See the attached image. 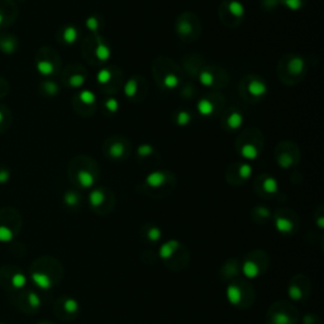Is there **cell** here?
Listing matches in <instances>:
<instances>
[{"label": "cell", "instance_id": "ffe728a7", "mask_svg": "<svg viewBox=\"0 0 324 324\" xmlns=\"http://www.w3.org/2000/svg\"><path fill=\"white\" fill-rule=\"evenodd\" d=\"M245 123V116L237 109H230L224 116V126L230 131H237Z\"/></svg>", "mask_w": 324, "mask_h": 324}, {"label": "cell", "instance_id": "9c48e42d", "mask_svg": "<svg viewBox=\"0 0 324 324\" xmlns=\"http://www.w3.org/2000/svg\"><path fill=\"white\" fill-rule=\"evenodd\" d=\"M313 285L309 277L304 274H297L290 279L287 285V295L290 302L304 303L309 299L312 294Z\"/></svg>", "mask_w": 324, "mask_h": 324}, {"label": "cell", "instance_id": "484cf974", "mask_svg": "<svg viewBox=\"0 0 324 324\" xmlns=\"http://www.w3.org/2000/svg\"><path fill=\"white\" fill-rule=\"evenodd\" d=\"M223 7L227 8V12L230 17L237 18V19H242L245 17V5L240 0H229L224 3Z\"/></svg>", "mask_w": 324, "mask_h": 324}, {"label": "cell", "instance_id": "f6af8a7d", "mask_svg": "<svg viewBox=\"0 0 324 324\" xmlns=\"http://www.w3.org/2000/svg\"><path fill=\"white\" fill-rule=\"evenodd\" d=\"M28 304L33 308V309H37L41 307V299L36 292H30L28 294Z\"/></svg>", "mask_w": 324, "mask_h": 324}, {"label": "cell", "instance_id": "f35d334b", "mask_svg": "<svg viewBox=\"0 0 324 324\" xmlns=\"http://www.w3.org/2000/svg\"><path fill=\"white\" fill-rule=\"evenodd\" d=\"M100 25H102L100 18L97 17V15H90L86 19V28L89 31H92V32L97 33L100 30Z\"/></svg>", "mask_w": 324, "mask_h": 324}, {"label": "cell", "instance_id": "7c38bea8", "mask_svg": "<svg viewBox=\"0 0 324 324\" xmlns=\"http://www.w3.org/2000/svg\"><path fill=\"white\" fill-rule=\"evenodd\" d=\"M284 61V72H285V79L289 77V79H300L303 76V74L305 72V60L302 56H294L286 57Z\"/></svg>", "mask_w": 324, "mask_h": 324}, {"label": "cell", "instance_id": "8d00e7d4", "mask_svg": "<svg viewBox=\"0 0 324 324\" xmlns=\"http://www.w3.org/2000/svg\"><path fill=\"white\" fill-rule=\"evenodd\" d=\"M0 48L3 50V52L5 53H13L17 48V43H15L14 38H4V40L0 42Z\"/></svg>", "mask_w": 324, "mask_h": 324}, {"label": "cell", "instance_id": "681fc988", "mask_svg": "<svg viewBox=\"0 0 324 324\" xmlns=\"http://www.w3.org/2000/svg\"><path fill=\"white\" fill-rule=\"evenodd\" d=\"M4 119H5V116H4V110H3V109L0 108V127H2L3 124H4Z\"/></svg>", "mask_w": 324, "mask_h": 324}, {"label": "cell", "instance_id": "74e56055", "mask_svg": "<svg viewBox=\"0 0 324 324\" xmlns=\"http://www.w3.org/2000/svg\"><path fill=\"white\" fill-rule=\"evenodd\" d=\"M159 258V255H156V252H154L152 250H146L142 252L141 255V261L146 265H154L155 262Z\"/></svg>", "mask_w": 324, "mask_h": 324}, {"label": "cell", "instance_id": "e0dca14e", "mask_svg": "<svg viewBox=\"0 0 324 324\" xmlns=\"http://www.w3.org/2000/svg\"><path fill=\"white\" fill-rule=\"evenodd\" d=\"M139 235L149 245H156L162 240V230L155 223H144L139 229Z\"/></svg>", "mask_w": 324, "mask_h": 324}, {"label": "cell", "instance_id": "7402d4cb", "mask_svg": "<svg viewBox=\"0 0 324 324\" xmlns=\"http://www.w3.org/2000/svg\"><path fill=\"white\" fill-rule=\"evenodd\" d=\"M233 168H235V176L233 181H230V184H233V185H240V184L250 180L251 176H252L253 170L250 163H240Z\"/></svg>", "mask_w": 324, "mask_h": 324}, {"label": "cell", "instance_id": "f1b7e54d", "mask_svg": "<svg viewBox=\"0 0 324 324\" xmlns=\"http://www.w3.org/2000/svg\"><path fill=\"white\" fill-rule=\"evenodd\" d=\"M77 100L80 102V104L84 105L85 108H92L95 107L97 104V95L94 94V92L89 89L81 90V92L77 94Z\"/></svg>", "mask_w": 324, "mask_h": 324}, {"label": "cell", "instance_id": "3957f363", "mask_svg": "<svg viewBox=\"0 0 324 324\" xmlns=\"http://www.w3.org/2000/svg\"><path fill=\"white\" fill-rule=\"evenodd\" d=\"M62 275L64 270L58 261L53 258H42L32 271V280L38 287L48 290L61 281Z\"/></svg>", "mask_w": 324, "mask_h": 324}, {"label": "cell", "instance_id": "d4e9b609", "mask_svg": "<svg viewBox=\"0 0 324 324\" xmlns=\"http://www.w3.org/2000/svg\"><path fill=\"white\" fill-rule=\"evenodd\" d=\"M95 51H94V57L97 60H99L100 62H107L109 61L111 56V50L109 47V45L104 42L103 38H100L99 36H97V42H95Z\"/></svg>", "mask_w": 324, "mask_h": 324}, {"label": "cell", "instance_id": "d590c367", "mask_svg": "<svg viewBox=\"0 0 324 324\" xmlns=\"http://www.w3.org/2000/svg\"><path fill=\"white\" fill-rule=\"evenodd\" d=\"M41 87H42L43 93H45L47 97H54V95L58 94V85L56 84L54 81H45L42 82V85H41Z\"/></svg>", "mask_w": 324, "mask_h": 324}, {"label": "cell", "instance_id": "7a4b0ae2", "mask_svg": "<svg viewBox=\"0 0 324 324\" xmlns=\"http://www.w3.org/2000/svg\"><path fill=\"white\" fill-rule=\"evenodd\" d=\"M227 299L234 308L246 310L256 302V289L246 277H237L228 282Z\"/></svg>", "mask_w": 324, "mask_h": 324}, {"label": "cell", "instance_id": "cb8c5ba5", "mask_svg": "<svg viewBox=\"0 0 324 324\" xmlns=\"http://www.w3.org/2000/svg\"><path fill=\"white\" fill-rule=\"evenodd\" d=\"M251 217H252V220L256 223V224H266L269 220L272 218V213L270 209L265 205H257L252 209L251 212Z\"/></svg>", "mask_w": 324, "mask_h": 324}, {"label": "cell", "instance_id": "603a6c76", "mask_svg": "<svg viewBox=\"0 0 324 324\" xmlns=\"http://www.w3.org/2000/svg\"><path fill=\"white\" fill-rule=\"evenodd\" d=\"M79 36H80L79 30H77L75 25L69 24V25H65V27L62 28L60 37H61V41L64 45L72 46L77 42V40H79Z\"/></svg>", "mask_w": 324, "mask_h": 324}, {"label": "cell", "instance_id": "44dd1931", "mask_svg": "<svg viewBox=\"0 0 324 324\" xmlns=\"http://www.w3.org/2000/svg\"><path fill=\"white\" fill-rule=\"evenodd\" d=\"M194 28L195 25L191 24V18L186 17V14L181 15L179 18L178 23H176V31L178 35L180 36L183 40H191V35H194Z\"/></svg>", "mask_w": 324, "mask_h": 324}, {"label": "cell", "instance_id": "f907efd6", "mask_svg": "<svg viewBox=\"0 0 324 324\" xmlns=\"http://www.w3.org/2000/svg\"><path fill=\"white\" fill-rule=\"evenodd\" d=\"M3 23H4V15H3L2 13H0V27L3 25Z\"/></svg>", "mask_w": 324, "mask_h": 324}, {"label": "cell", "instance_id": "bcb514c9", "mask_svg": "<svg viewBox=\"0 0 324 324\" xmlns=\"http://www.w3.org/2000/svg\"><path fill=\"white\" fill-rule=\"evenodd\" d=\"M13 238V232L7 227H0V241L2 242H9Z\"/></svg>", "mask_w": 324, "mask_h": 324}, {"label": "cell", "instance_id": "836d02e7", "mask_svg": "<svg viewBox=\"0 0 324 324\" xmlns=\"http://www.w3.org/2000/svg\"><path fill=\"white\" fill-rule=\"evenodd\" d=\"M113 80V70L110 67H103L98 71L97 74V81L100 86H105V85L110 84Z\"/></svg>", "mask_w": 324, "mask_h": 324}, {"label": "cell", "instance_id": "b9f144b4", "mask_svg": "<svg viewBox=\"0 0 324 324\" xmlns=\"http://www.w3.org/2000/svg\"><path fill=\"white\" fill-rule=\"evenodd\" d=\"M303 324H323L322 318L315 313H305L302 319Z\"/></svg>", "mask_w": 324, "mask_h": 324}, {"label": "cell", "instance_id": "7dc6e473", "mask_svg": "<svg viewBox=\"0 0 324 324\" xmlns=\"http://www.w3.org/2000/svg\"><path fill=\"white\" fill-rule=\"evenodd\" d=\"M25 277L23 274H15L14 276H13V285H14L15 287H18V289H20V287H23L25 285Z\"/></svg>", "mask_w": 324, "mask_h": 324}, {"label": "cell", "instance_id": "ac0fdd59", "mask_svg": "<svg viewBox=\"0 0 324 324\" xmlns=\"http://www.w3.org/2000/svg\"><path fill=\"white\" fill-rule=\"evenodd\" d=\"M238 151H240L243 159L252 161V160L258 159V156H260L261 146L256 141L242 142L241 144H238Z\"/></svg>", "mask_w": 324, "mask_h": 324}, {"label": "cell", "instance_id": "60d3db41", "mask_svg": "<svg viewBox=\"0 0 324 324\" xmlns=\"http://www.w3.org/2000/svg\"><path fill=\"white\" fill-rule=\"evenodd\" d=\"M104 108H105V110L109 111V113H110V114L116 113V111L119 110V102H118V99H115V98H114V97L108 98V99L104 102Z\"/></svg>", "mask_w": 324, "mask_h": 324}, {"label": "cell", "instance_id": "8fae6325", "mask_svg": "<svg viewBox=\"0 0 324 324\" xmlns=\"http://www.w3.org/2000/svg\"><path fill=\"white\" fill-rule=\"evenodd\" d=\"M54 312H56L57 317L60 319L65 320V322H72V320H75L79 317L80 312H81V307H80L79 302L74 299V298L64 297L57 300Z\"/></svg>", "mask_w": 324, "mask_h": 324}, {"label": "cell", "instance_id": "9a60e30c", "mask_svg": "<svg viewBox=\"0 0 324 324\" xmlns=\"http://www.w3.org/2000/svg\"><path fill=\"white\" fill-rule=\"evenodd\" d=\"M241 275V261L238 258L232 257L224 261L219 269V277L222 281L230 282Z\"/></svg>", "mask_w": 324, "mask_h": 324}, {"label": "cell", "instance_id": "7bdbcfd3", "mask_svg": "<svg viewBox=\"0 0 324 324\" xmlns=\"http://www.w3.org/2000/svg\"><path fill=\"white\" fill-rule=\"evenodd\" d=\"M280 2L291 10H299L304 7V2L303 0H280Z\"/></svg>", "mask_w": 324, "mask_h": 324}, {"label": "cell", "instance_id": "4fadbf2b", "mask_svg": "<svg viewBox=\"0 0 324 324\" xmlns=\"http://www.w3.org/2000/svg\"><path fill=\"white\" fill-rule=\"evenodd\" d=\"M255 190L261 198L271 199L279 191V183L270 175H262L256 180Z\"/></svg>", "mask_w": 324, "mask_h": 324}, {"label": "cell", "instance_id": "d6986e66", "mask_svg": "<svg viewBox=\"0 0 324 324\" xmlns=\"http://www.w3.org/2000/svg\"><path fill=\"white\" fill-rule=\"evenodd\" d=\"M36 70L43 77L53 76L57 70V65L48 57H38L36 62Z\"/></svg>", "mask_w": 324, "mask_h": 324}, {"label": "cell", "instance_id": "f546056e", "mask_svg": "<svg viewBox=\"0 0 324 324\" xmlns=\"http://www.w3.org/2000/svg\"><path fill=\"white\" fill-rule=\"evenodd\" d=\"M181 80L180 77H179L178 74H175L173 71H168V72H165L162 76V82L161 85L165 89H168V90H172V89H176V87L180 85Z\"/></svg>", "mask_w": 324, "mask_h": 324}, {"label": "cell", "instance_id": "52a82bcc", "mask_svg": "<svg viewBox=\"0 0 324 324\" xmlns=\"http://www.w3.org/2000/svg\"><path fill=\"white\" fill-rule=\"evenodd\" d=\"M89 205L94 213L107 216L111 213L115 207V196L113 191L107 188H95L89 194Z\"/></svg>", "mask_w": 324, "mask_h": 324}, {"label": "cell", "instance_id": "4dcf8cb0", "mask_svg": "<svg viewBox=\"0 0 324 324\" xmlns=\"http://www.w3.org/2000/svg\"><path fill=\"white\" fill-rule=\"evenodd\" d=\"M86 81V72L82 70L81 72H75L67 76V85L70 87H74V89H79Z\"/></svg>", "mask_w": 324, "mask_h": 324}, {"label": "cell", "instance_id": "4316f807", "mask_svg": "<svg viewBox=\"0 0 324 324\" xmlns=\"http://www.w3.org/2000/svg\"><path fill=\"white\" fill-rule=\"evenodd\" d=\"M64 203L67 208L77 209L82 204V196L76 190H67L64 195Z\"/></svg>", "mask_w": 324, "mask_h": 324}, {"label": "cell", "instance_id": "ab89813d", "mask_svg": "<svg viewBox=\"0 0 324 324\" xmlns=\"http://www.w3.org/2000/svg\"><path fill=\"white\" fill-rule=\"evenodd\" d=\"M155 152V149L154 146H151V144H141V146L138 147V150H137V155H138V157H141V159H147V157L152 156V154Z\"/></svg>", "mask_w": 324, "mask_h": 324}, {"label": "cell", "instance_id": "30bf717a", "mask_svg": "<svg viewBox=\"0 0 324 324\" xmlns=\"http://www.w3.org/2000/svg\"><path fill=\"white\" fill-rule=\"evenodd\" d=\"M74 172L71 173V179L75 185L81 189H90L95 185L98 180L97 165L94 162L81 163L76 168L71 167Z\"/></svg>", "mask_w": 324, "mask_h": 324}, {"label": "cell", "instance_id": "83f0119b", "mask_svg": "<svg viewBox=\"0 0 324 324\" xmlns=\"http://www.w3.org/2000/svg\"><path fill=\"white\" fill-rule=\"evenodd\" d=\"M196 109L201 116H212L216 111V103L209 98H203L196 104Z\"/></svg>", "mask_w": 324, "mask_h": 324}, {"label": "cell", "instance_id": "1f68e13d", "mask_svg": "<svg viewBox=\"0 0 324 324\" xmlns=\"http://www.w3.org/2000/svg\"><path fill=\"white\" fill-rule=\"evenodd\" d=\"M199 82L205 87H213L216 84V75L211 69H203L199 72Z\"/></svg>", "mask_w": 324, "mask_h": 324}, {"label": "cell", "instance_id": "c3c4849f", "mask_svg": "<svg viewBox=\"0 0 324 324\" xmlns=\"http://www.w3.org/2000/svg\"><path fill=\"white\" fill-rule=\"evenodd\" d=\"M10 172L7 168H0V184H4L9 180Z\"/></svg>", "mask_w": 324, "mask_h": 324}, {"label": "cell", "instance_id": "5b68a950", "mask_svg": "<svg viewBox=\"0 0 324 324\" xmlns=\"http://www.w3.org/2000/svg\"><path fill=\"white\" fill-rule=\"evenodd\" d=\"M299 310L290 300L280 299L269 307L265 315V324H298Z\"/></svg>", "mask_w": 324, "mask_h": 324}, {"label": "cell", "instance_id": "5bb4252c", "mask_svg": "<svg viewBox=\"0 0 324 324\" xmlns=\"http://www.w3.org/2000/svg\"><path fill=\"white\" fill-rule=\"evenodd\" d=\"M242 87H245L247 95L252 98V99H262V98L266 97L269 90L265 80H262L258 76L248 77L247 81L243 82Z\"/></svg>", "mask_w": 324, "mask_h": 324}, {"label": "cell", "instance_id": "816d5d0a", "mask_svg": "<svg viewBox=\"0 0 324 324\" xmlns=\"http://www.w3.org/2000/svg\"><path fill=\"white\" fill-rule=\"evenodd\" d=\"M40 324H52V323H40Z\"/></svg>", "mask_w": 324, "mask_h": 324}, {"label": "cell", "instance_id": "ee69618b", "mask_svg": "<svg viewBox=\"0 0 324 324\" xmlns=\"http://www.w3.org/2000/svg\"><path fill=\"white\" fill-rule=\"evenodd\" d=\"M314 220H315V224L319 229H323L324 228V214H323V207L320 205L319 208L315 211L314 213Z\"/></svg>", "mask_w": 324, "mask_h": 324}, {"label": "cell", "instance_id": "d6a6232c", "mask_svg": "<svg viewBox=\"0 0 324 324\" xmlns=\"http://www.w3.org/2000/svg\"><path fill=\"white\" fill-rule=\"evenodd\" d=\"M139 89V84H138V80L136 77L133 79H129L128 81L124 84L123 86V93L128 99H134L137 97V92Z\"/></svg>", "mask_w": 324, "mask_h": 324}, {"label": "cell", "instance_id": "ba28073f", "mask_svg": "<svg viewBox=\"0 0 324 324\" xmlns=\"http://www.w3.org/2000/svg\"><path fill=\"white\" fill-rule=\"evenodd\" d=\"M274 225L282 235L297 234L300 227L298 214L289 208H280L274 213Z\"/></svg>", "mask_w": 324, "mask_h": 324}, {"label": "cell", "instance_id": "277c9868", "mask_svg": "<svg viewBox=\"0 0 324 324\" xmlns=\"http://www.w3.org/2000/svg\"><path fill=\"white\" fill-rule=\"evenodd\" d=\"M270 256L263 250H252L243 257L241 262V272L247 280L263 276L270 268Z\"/></svg>", "mask_w": 324, "mask_h": 324}, {"label": "cell", "instance_id": "e575fe53", "mask_svg": "<svg viewBox=\"0 0 324 324\" xmlns=\"http://www.w3.org/2000/svg\"><path fill=\"white\" fill-rule=\"evenodd\" d=\"M173 121L179 127H186L191 123V114L188 110H179L173 115Z\"/></svg>", "mask_w": 324, "mask_h": 324}, {"label": "cell", "instance_id": "8992f818", "mask_svg": "<svg viewBox=\"0 0 324 324\" xmlns=\"http://www.w3.org/2000/svg\"><path fill=\"white\" fill-rule=\"evenodd\" d=\"M175 181L166 171L156 170L146 176L143 183L144 191L152 198H165L173 190Z\"/></svg>", "mask_w": 324, "mask_h": 324}, {"label": "cell", "instance_id": "6da1fadb", "mask_svg": "<svg viewBox=\"0 0 324 324\" xmlns=\"http://www.w3.org/2000/svg\"><path fill=\"white\" fill-rule=\"evenodd\" d=\"M159 258L163 266L172 272H181L190 265L191 256L188 247L178 240L166 241L159 251Z\"/></svg>", "mask_w": 324, "mask_h": 324}, {"label": "cell", "instance_id": "2e32d148", "mask_svg": "<svg viewBox=\"0 0 324 324\" xmlns=\"http://www.w3.org/2000/svg\"><path fill=\"white\" fill-rule=\"evenodd\" d=\"M128 146L123 138H113L109 139L105 144V152L107 156L111 160H122L127 156Z\"/></svg>", "mask_w": 324, "mask_h": 324}]
</instances>
